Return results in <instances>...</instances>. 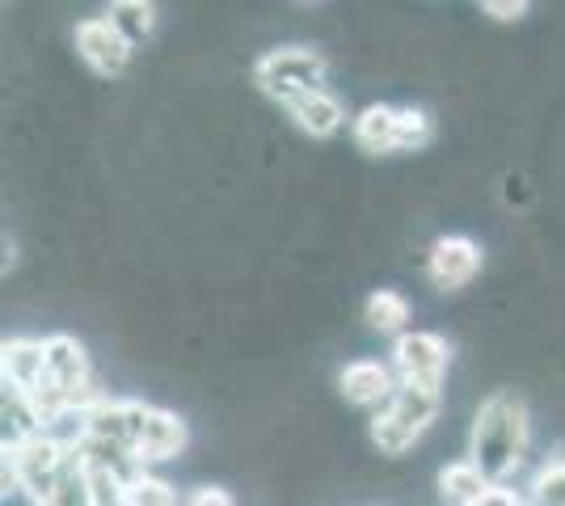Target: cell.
<instances>
[{
    "mask_svg": "<svg viewBox=\"0 0 565 506\" xmlns=\"http://www.w3.org/2000/svg\"><path fill=\"white\" fill-rule=\"evenodd\" d=\"M393 367H397V380L405 385H426L439 388L444 385V372H448V342L439 334H423V330H405L393 346Z\"/></svg>",
    "mask_w": 565,
    "mask_h": 506,
    "instance_id": "4",
    "label": "cell"
},
{
    "mask_svg": "<svg viewBox=\"0 0 565 506\" xmlns=\"http://www.w3.org/2000/svg\"><path fill=\"white\" fill-rule=\"evenodd\" d=\"M76 51H81V60H85L94 73L122 76L136 47L110 25V18H85V22H76Z\"/></svg>",
    "mask_w": 565,
    "mask_h": 506,
    "instance_id": "5",
    "label": "cell"
},
{
    "mask_svg": "<svg viewBox=\"0 0 565 506\" xmlns=\"http://www.w3.org/2000/svg\"><path fill=\"white\" fill-rule=\"evenodd\" d=\"M338 385H342V397L351 401V406H363V410H384L388 401H393V392H397V376L376 359H354L342 367V376H338Z\"/></svg>",
    "mask_w": 565,
    "mask_h": 506,
    "instance_id": "8",
    "label": "cell"
},
{
    "mask_svg": "<svg viewBox=\"0 0 565 506\" xmlns=\"http://www.w3.org/2000/svg\"><path fill=\"white\" fill-rule=\"evenodd\" d=\"M527 456V406L515 392H494L481 401L477 422H472L469 460L490 477L507 482L519 473V464Z\"/></svg>",
    "mask_w": 565,
    "mask_h": 506,
    "instance_id": "1",
    "label": "cell"
},
{
    "mask_svg": "<svg viewBox=\"0 0 565 506\" xmlns=\"http://www.w3.org/2000/svg\"><path fill=\"white\" fill-rule=\"evenodd\" d=\"M435 140V122L426 119L423 110H401L397 119V148L414 152V148H426Z\"/></svg>",
    "mask_w": 565,
    "mask_h": 506,
    "instance_id": "19",
    "label": "cell"
},
{
    "mask_svg": "<svg viewBox=\"0 0 565 506\" xmlns=\"http://www.w3.org/2000/svg\"><path fill=\"white\" fill-rule=\"evenodd\" d=\"M397 119H401V110H393V106H367V110L354 119V140H359V148L372 152V157L393 152V148H397Z\"/></svg>",
    "mask_w": 565,
    "mask_h": 506,
    "instance_id": "14",
    "label": "cell"
},
{
    "mask_svg": "<svg viewBox=\"0 0 565 506\" xmlns=\"http://www.w3.org/2000/svg\"><path fill=\"white\" fill-rule=\"evenodd\" d=\"M122 506H173V489L143 473V477H136V482L127 485V503Z\"/></svg>",
    "mask_w": 565,
    "mask_h": 506,
    "instance_id": "20",
    "label": "cell"
},
{
    "mask_svg": "<svg viewBox=\"0 0 565 506\" xmlns=\"http://www.w3.org/2000/svg\"><path fill=\"white\" fill-rule=\"evenodd\" d=\"M64 456H68V448L47 431L30 434L22 443H9L4 448V489H22L34 503H43L64 469Z\"/></svg>",
    "mask_w": 565,
    "mask_h": 506,
    "instance_id": "2",
    "label": "cell"
},
{
    "mask_svg": "<svg viewBox=\"0 0 565 506\" xmlns=\"http://www.w3.org/2000/svg\"><path fill=\"white\" fill-rule=\"evenodd\" d=\"M363 316H367V325L376 330V334H393L401 337L405 334V325H409V300L401 295V291L393 288H380L367 295V309H363Z\"/></svg>",
    "mask_w": 565,
    "mask_h": 506,
    "instance_id": "16",
    "label": "cell"
},
{
    "mask_svg": "<svg viewBox=\"0 0 565 506\" xmlns=\"http://www.w3.org/2000/svg\"><path fill=\"white\" fill-rule=\"evenodd\" d=\"M439 406H444V392L439 388H426V385H405L401 380L397 392H393V401L384 406V418H393L401 431H409L414 439L439 418Z\"/></svg>",
    "mask_w": 565,
    "mask_h": 506,
    "instance_id": "9",
    "label": "cell"
},
{
    "mask_svg": "<svg viewBox=\"0 0 565 506\" xmlns=\"http://www.w3.org/2000/svg\"><path fill=\"white\" fill-rule=\"evenodd\" d=\"M39 506H97L94 473H89V464H85V456H81V448H68L60 477H55L51 494Z\"/></svg>",
    "mask_w": 565,
    "mask_h": 506,
    "instance_id": "13",
    "label": "cell"
},
{
    "mask_svg": "<svg viewBox=\"0 0 565 506\" xmlns=\"http://www.w3.org/2000/svg\"><path fill=\"white\" fill-rule=\"evenodd\" d=\"M4 385L25 392L47 376V342H34V337H9L4 342Z\"/></svg>",
    "mask_w": 565,
    "mask_h": 506,
    "instance_id": "11",
    "label": "cell"
},
{
    "mask_svg": "<svg viewBox=\"0 0 565 506\" xmlns=\"http://www.w3.org/2000/svg\"><path fill=\"white\" fill-rule=\"evenodd\" d=\"M439 489H444V498L456 506H472L486 489H490V477L472 464V460H456L448 464L444 473H439Z\"/></svg>",
    "mask_w": 565,
    "mask_h": 506,
    "instance_id": "17",
    "label": "cell"
},
{
    "mask_svg": "<svg viewBox=\"0 0 565 506\" xmlns=\"http://www.w3.org/2000/svg\"><path fill=\"white\" fill-rule=\"evenodd\" d=\"M182 448H186V422H182L178 413L148 406L140 422V439H136L140 460H169V456H178Z\"/></svg>",
    "mask_w": 565,
    "mask_h": 506,
    "instance_id": "10",
    "label": "cell"
},
{
    "mask_svg": "<svg viewBox=\"0 0 565 506\" xmlns=\"http://www.w3.org/2000/svg\"><path fill=\"white\" fill-rule=\"evenodd\" d=\"M527 498L532 506H565V460H548L541 473L527 485Z\"/></svg>",
    "mask_w": 565,
    "mask_h": 506,
    "instance_id": "18",
    "label": "cell"
},
{
    "mask_svg": "<svg viewBox=\"0 0 565 506\" xmlns=\"http://www.w3.org/2000/svg\"><path fill=\"white\" fill-rule=\"evenodd\" d=\"M305 4H308V0H305Z\"/></svg>",
    "mask_w": 565,
    "mask_h": 506,
    "instance_id": "24",
    "label": "cell"
},
{
    "mask_svg": "<svg viewBox=\"0 0 565 506\" xmlns=\"http://www.w3.org/2000/svg\"><path fill=\"white\" fill-rule=\"evenodd\" d=\"M472 506H527V503H523L507 482H490V489H486Z\"/></svg>",
    "mask_w": 565,
    "mask_h": 506,
    "instance_id": "22",
    "label": "cell"
},
{
    "mask_svg": "<svg viewBox=\"0 0 565 506\" xmlns=\"http://www.w3.org/2000/svg\"><path fill=\"white\" fill-rule=\"evenodd\" d=\"M106 18L131 47H140L143 39L152 34V25H157V4L152 0H110Z\"/></svg>",
    "mask_w": 565,
    "mask_h": 506,
    "instance_id": "15",
    "label": "cell"
},
{
    "mask_svg": "<svg viewBox=\"0 0 565 506\" xmlns=\"http://www.w3.org/2000/svg\"><path fill=\"white\" fill-rule=\"evenodd\" d=\"M326 73H330L326 60H321L317 51H305V47L270 51V55H262L258 68H254L258 85L275 97L279 106L296 101V97L308 94V89H326Z\"/></svg>",
    "mask_w": 565,
    "mask_h": 506,
    "instance_id": "3",
    "label": "cell"
},
{
    "mask_svg": "<svg viewBox=\"0 0 565 506\" xmlns=\"http://www.w3.org/2000/svg\"><path fill=\"white\" fill-rule=\"evenodd\" d=\"M47 376L64 388V392H72L76 406H89L94 397H102V392H94V385H89V380H94V376H89V355H85L81 342L68 334L47 337Z\"/></svg>",
    "mask_w": 565,
    "mask_h": 506,
    "instance_id": "7",
    "label": "cell"
},
{
    "mask_svg": "<svg viewBox=\"0 0 565 506\" xmlns=\"http://www.w3.org/2000/svg\"><path fill=\"white\" fill-rule=\"evenodd\" d=\"M287 115L300 122V131L317 136V140L333 136V131L347 122V110H342V101H338L330 89H308V94H300L296 101H287Z\"/></svg>",
    "mask_w": 565,
    "mask_h": 506,
    "instance_id": "12",
    "label": "cell"
},
{
    "mask_svg": "<svg viewBox=\"0 0 565 506\" xmlns=\"http://www.w3.org/2000/svg\"><path fill=\"white\" fill-rule=\"evenodd\" d=\"M426 274L430 283L444 291L469 288L472 279L481 274V245L469 237H439L430 245V258H426Z\"/></svg>",
    "mask_w": 565,
    "mask_h": 506,
    "instance_id": "6",
    "label": "cell"
},
{
    "mask_svg": "<svg viewBox=\"0 0 565 506\" xmlns=\"http://www.w3.org/2000/svg\"><path fill=\"white\" fill-rule=\"evenodd\" d=\"M190 506H233V498H228L224 489H212V485H203V489H194Z\"/></svg>",
    "mask_w": 565,
    "mask_h": 506,
    "instance_id": "23",
    "label": "cell"
},
{
    "mask_svg": "<svg viewBox=\"0 0 565 506\" xmlns=\"http://www.w3.org/2000/svg\"><path fill=\"white\" fill-rule=\"evenodd\" d=\"M490 18H498V22H515V18H523L527 13V0H477Z\"/></svg>",
    "mask_w": 565,
    "mask_h": 506,
    "instance_id": "21",
    "label": "cell"
}]
</instances>
